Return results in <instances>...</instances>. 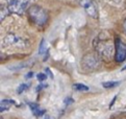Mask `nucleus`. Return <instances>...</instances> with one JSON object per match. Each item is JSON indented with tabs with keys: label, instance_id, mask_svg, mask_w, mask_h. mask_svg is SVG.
Listing matches in <instances>:
<instances>
[{
	"label": "nucleus",
	"instance_id": "obj_1",
	"mask_svg": "<svg viewBox=\"0 0 126 119\" xmlns=\"http://www.w3.org/2000/svg\"><path fill=\"white\" fill-rule=\"evenodd\" d=\"M27 14H28V18L31 20V22L40 27L45 26L49 20L48 12L40 5H32V6L28 7Z\"/></svg>",
	"mask_w": 126,
	"mask_h": 119
},
{
	"label": "nucleus",
	"instance_id": "obj_2",
	"mask_svg": "<svg viewBox=\"0 0 126 119\" xmlns=\"http://www.w3.org/2000/svg\"><path fill=\"white\" fill-rule=\"evenodd\" d=\"M33 0H11L8 3L10 13H14L17 15H22L25 11L28 10V5Z\"/></svg>",
	"mask_w": 126,
	"mask_h": 119
},
{
	"label": "nucleus",
	"instance_id": "obj_3",
	"mask_svg": "<svg viewBox=\"0 0 126 119\" xmlns=\"http://www.w3.org/2000/svg\"><path fill=\"white\" fill-rule=\"evenodd\" d=\"M115 60L118 63H122L126 59V44L121 39L117 38L115 41Z\"/></svg>",
	"mask_w": 126,
	"mask_h": 119
},
{
	"label": "nucleus",
	"instance_id": "obj_4",
	"mask_svg": "<svg viewBox=\"0 0 126 119\" xmlns=\"http://www.w3.org/2000/svg\"><path fill=\"white\" fill-rule=\"evenodd\" d=\"M79 4L91 18H98V8L94 0H79Z\"/></svg>",
	"mask_w": 126,
	"mask_h": 119
},
{
	"label": "nucleus",
	"instance_id": "obj_5",
	"mask_svg": "<svg viewBox=\"0 0 126 119\" xmlns=\"http://www.w3.org/2000/svg\"><path fill=\"white\" fill-rule=\"evenodd\" d=\"M99 59L94 56V54H88V56H85L82 60V66L87 69V68H90V65H92V69H95L99 66Z\"/></svg>",
	"mask_w": 126,
	"mask_h": 119
},
{
	"label": "nucleus",
	"instance_id": "obj_6",
	"mask_svg": "<svg viewBox=\"0 0 126 119\" xmlns=\"http://www.w3.org/2000/svg\"><path fill=\"white\" fill-rule=\"evenodd\" d=\"M96 47L99 52L101 54H105V56H109L112 51V45L110 42H107V41H100L96 45Z\"/></svg>",
	"mask_w": 126,
	"mask_h": 119
},
{
	"label": "nucleus",
	"instance_id": "obj_7",
	"mask_svg": "<svg viewBox=\"0 0 126 119\" xmlns=\"http://www.w3.org/2000/svg\"><path fill=\"white\" fill-rule=\"evenodd\" d=\"M4 43L7 45H16V46H20L24 43V41H22L21 38L17 37L15 35H7L4 38Z\"/></svg>",
	"mask_w": 126,
	"mask_h": 119
},
{
	"label": "nucleus",
	"instance_id": "obj_8",
	"mask_svg": "<svg viewBox=\"0 0 126 119\" xmlns=\"http://www.w3.org/2000/svg\"><path fill=\"white\" fill-rule=\"evenodd\" d=\"M28 106L31 110V112H32V114L35 116V117H40V116H42L45 114V110H41L40 109V106L37 103H34V102H28Z\"/></svg>",
	"mask_w": 126,
	"mask_h": 119
},
{
	"label": "nucleus",
	"instance_id": "obj_9",
	"mask_svg": "<svg viewBox=\"0 0 126 119\" xmlns=\"http://www.w3.org/2000/svg\"><path fill=\"white\" fill-rule=\"evenodd\" d=\"M13 100H8V99H3L1 101V104H0V111L1 112H5L7 110H10V108L13 104Z\"/></svg>",
	"mask_w": 126,
	"mask_h": 119
},
{
	"label": "nucleus",
	"instance_id": "obj_10",
	"mask_svg": "<svg viewBox=\"0 0 126 119\" xmlns=\"http://www.w3.org/2000/svg\"><path fill=\"white\" fill-rule=\"evenodd\" d=\"M119 85H120V81H104V83H102V87H104L106 89L115 88V87Z\"/></svg>",
	"mask_w": 126,
	"mask_h": 119
},
{
	"label": "nucleus",
	"instance_id": "obj_11",
	"mask_svg": "<svg viewBox=\"0 0 126 119\" xmlns=\"http://www.w3.org/2000/svg\"><path fill=\"white\" fill-rule=\"evenodd\" d=\"M73 88H74L76 91H82V92L89 90V87L85 86V85H83V84H74V85H73Z\"/></svg>",
	"mask_w": 126,
	"mask_h": 119
},
{
	"label": "nucleus",
	"instance_id": "obj_12",
	"mask_svg": "<svg viewBox=\"0 0 126 119\" xmlns=\"http://www.w3.org/2000/svg\"><path fill=\"white\" fill-rule=\"evenodd\" d=\"M46 50V42H45V39H42L41 41V44H40V48H39V53L40 54H43Z\"/></svg>",
	"mask_w": 126,
	"mask_h": 119
},
{
	"label": "nucleus",
	"instance_id": "obj_13",
	"mask_svg": "<svg viewBox=\"0 0 126 119\" xmlns=\"http://www.w3.org/2000/svg\"><path fill=\"white\" fill-rule=\"evenodd\" d=\"M28 89V86L27 85H25V84H22V85H20L19 86V88H18V90H17V93L18 94H21L23 91H25V90H27Z\"/></svg>",
	"mask_w": 126,
	"mask_h": 119
},
{
	"label": "nucleus",
	"instance_id": "obj_14",
	"mask_svg": "<svg viewBox=\"0 0 126 119\" xmlns=\"http://www.w3.org/2000/svg\"><path fill=\"white\" fill-rule=\"evenodd\" d=\"M37 79L40 80V81H43L47 79V74L46 73H38L37 74Z\"/></svg>",
	"mask_w": 126,
	"mask_h": 119
},
{
	"label": "nucleus",
	"instance_id": "obj_15",
	"mask_svg": "<svg viewBox=\"0 0 126 119\" xmlns=\"http://www.w3.org/2000/svg\"><path fill=\"white\" fill-rule=\"evenodd\" d=\"M73 101H74V100L72 99L71 97H67V98L65 99V101H64V102H65V103L67 104V106H68V104H71V103H73Z\"/></svg>",
	"mask_w": 126,
	"mask_h": 119
},
{
	"label": "nucleus",
	"instance_id": "obj_16",
	"mask_svg": "<svg viewBox=\"0 0 126 119\" xmlns=\"http://www.w3.org/2000/svg\"><path fill=\"white\" fill-rule=\"evenodd\" d=\"M45 73H46L47 75L50 76V79H53V73L50 71V69H49V68H46V69H45Z\"/></svg>",
	"mask_w": 126,
	"mask_h": 119
},
{
	"label": "nucleus",
	"instance_id": "obj_17",
	"mask_svg": "<svg viewBox=\"0 0 126 119\" xmlns=\"http://www.w3.org/2000/svg\"><path fill=\"white\" fill-rule=\"evenodd\" d=\"M123 30H124V34L126 35V19L123 22Z\"/></svg>",
	"mask_w": 126,
	"mask_h": 119
},
{
	"label": "nucleus",
	"instance_id": "obj_18",
	"mask_svg": "<svg viewBox=\"0 0 126 119\" xmlns=\"http://www.w3.org/2000/svg\"><path fill=\"white\" fill-rule=\"evenodd\" d=\"M31 76H32V72H29V73L26 74V79H30Z\"/></svg>",
	"mask_w": 126,
	"mask_h": 119
},
{
	"label": "nucleus",
	"instance_id": "obj_19",
	"mask_svg": "<svg viewBox=\"0 0 126 119\" xmlns=\"http://www.w3.org/2000/svg\"><path fill=\"white\" fill-rule=\"evenodd\" d=\"M115 100H116V97H115L114 99H112V101L110 102V108H111L112 106H114V102H115Z\"/></svg>",
	"mask_w": 126,
	"mask_h": 119
},
{
	"label": "nucleus",
	"instance_id": "obj_20",
	"mask_svg": "<svg viewBox=\"0 0 126 119\" xmlns=\"http://www.w3.org/2000/svg\"><path fill=\"white\" fill-rule=\"evenodd\" d=\"M43 119H50V117H49L48 115H45V117H44Z\"/></svg>",
	"mask_w": 126,
	"mask_h": 119
},
{
	"label": "nucleus",
	"instance_id": "obj_21",
	"mask_svg": "<svg viewBox=\"0 0 126 119\" xmlns=\"http://www.w3.org/2000/svg\"><path fill=\"white\" fill-rule=\"evenodd\" d=\"M122 70H126V66H124V67L122 68Z\"/></svg>",
	"mask_w": 126,
	"mask_h": 119
},
{
	"label": "nucleus",
	"instance_id": "obj_22",
	"mask_svg": "<svg viewBox=\"0 0 126 119\" xmlns=\"http://www.w3.org/2000/svg\"><path fill=\"white\" fill-rule=\"evenodd\" d=\"M5 1H6L7 3H10V2H11V0H5Z\"/></svg>",
	"mask_w": 126,
	"mask_h": 119
}]
</instances>
